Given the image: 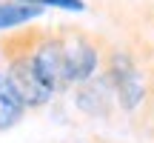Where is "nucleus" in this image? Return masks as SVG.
<instances>
[{
	"mask_svg": "<svg viewBox=\"0 0 154 143\" xmlns=\"http://www.w3.org/2000/svg\"><path fill=\"white\" fill-rule=\"evenodd\" d=\"M6 57H9L6 75H9L11 86H14V92L20 94V100H23L26 109H40V106H46L51 97H54V92L40 80L37 69L32 66V57H29L26 46H20V52H6Z\"/></svg>",
	"mask_w": 154,
	"mask_h": 143,
	"instance_id": "nucleus-2",
	"label": "nucleus"
},
{
	"mask_svg": "<svg viewBox=\"0 0 154 143\" xmlns=\"http://www.w3.org/2000/svg\"><path fill=\"white\" fill-rule=\"evenodd\" d=\"M26 52L32 57V66L37 69L40 80L54 94L94 80L100 69L97 46L88 40V34L74 32V29L37 34L26 46Z\"/></svg>",
	"mask_w": 154,
	"mask_h": 143,
	"instance_id": "nucleus-1",
	"label": "nucleus"
},
{
	"mask_svg": "<svg viewBox=\"0 0 154 143\" xmlns=\"http://www.w3.org/2000/svg\"><path fill=\"white\" fill-rule=\"evenodd\" d=\"M46 9L26 0H0V32H11V29H23L26 23L43 17Z\"/></svg>",
	"mask_w": 154,
	"mask_h": 143,
	"instance_id": "nucleus-6",
	"label": "nucleus"
},
{
	"mask_svg": "<svg viewBox=\"0 0 154 143\" xmlns=\"http://www.w3.org/2000/svg\"><path fill=\"white\" fill-rule=\"evenodd\" d=\"M26 3H34L40 9L54 6V9H66V11H86V3L83 0H26Z\"/></svg>",
	"mask_w": 154,
	"mask_h": 143,
	"instance_id": "nucleus-7",
	"label": "nucleus"
},
{
	"mask_svg": "<svg viewBox=\"0 0 154 143\" xmlns=\"http://www.w3.org/2000/svg\"><path fill=\"white\" fill-rule=\"evenodd\" d=\"M106 80L111 83V92L114 97L120 100V106L126 112H134L140 103H143V94H146V86H143V75L137 72V66L131 63V57L117 52L109 63V72H106Z\"/></svg>",
	"mask_w": 154,
	"mask_h": 143,
	"instance_id": "nucleus-3",
	"label": "nucleus"
},
{
	"mask_svg": "<svg viewBox=\"0 0 154 143\" xmlns=\"http://www.w3.org/2000/svg\"><path fill=\"white\" fill-rule=\"evenodd\" d=\"M23 115H26V106H23L20 94L14 92L6 69H0V132H9L11 126H17Z\"/></svg>",
	"mask_w": 154,
	"mask_h": 143,
	"instance_id": "nucleus-5",
	"label": "nucleus"
},
{
	"mask_svg": "<svg viewBox=\"0 0 154 143\" xmlns=\"http://www.w3.org/2000/svg\"><path fill=\"white\" fill-rule=\"evenodd\" d=\"M111 100H114V92L106 77H94V80L77 86V109L91 117H106L111 109Z\"/></svg>",
	"mask_w": 154,
	"mask_h": 143,
	"instance_id": "nucleus-4",
	"label": "nucleus"
}]
</instances>
